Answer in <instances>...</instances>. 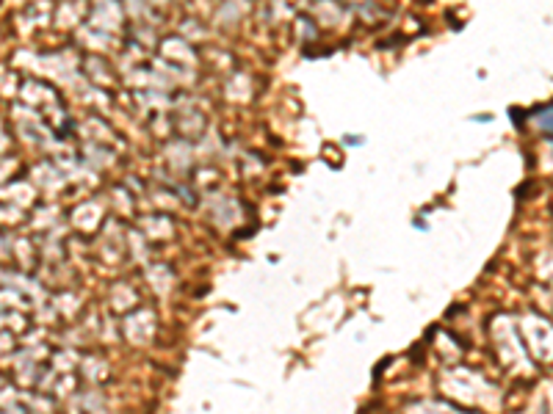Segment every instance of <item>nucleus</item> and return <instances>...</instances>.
<instances>
[{
	"mask_svg": "<svg viewBox=\"0 0 553 414\" xmlns=\"http://www.w3.org/2000/svg\"><path fill=\"white\" fill-rule=\"evenodd\" d=\"M540 130L548 136V141L553 144V108H548L545 113H540Z\"/></svg>",
	"mask_w": 553,
	"mask_h": 414,
	"instance_id": "nucleus-1",
	"label": "nucleus"
}]
</instances>
